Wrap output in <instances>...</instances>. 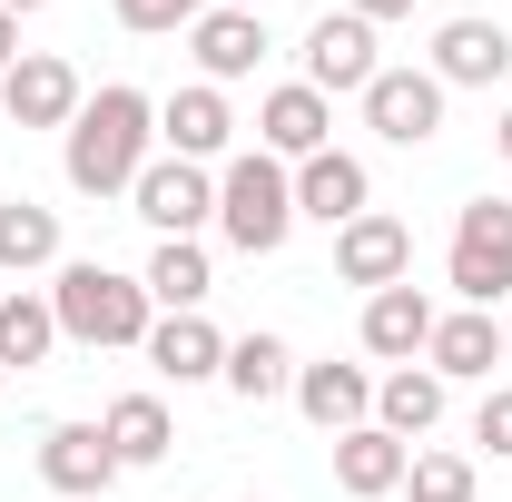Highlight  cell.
I'll return each mask as SVG.
<instances>
[{"label":"cell","mask_w":512,"mask_h":502,"mask_svg":"<svg viewBox=\"0 0 512 502\" xmlns=\"http://www.w3.org/2000/svg\"><path fill=\"white\" fill-rule=\"evenodd\" d=\"M0 109H10V128H69L79 119V69L50 60V50H30V60L0 79Z\"/></svg>","instance_id":"9c48e42d"},{"label":"cell","mask_w":512,"mask_h":502,"mask_svg":"<svg viewBox=\"0 0 512 502\" xmlns=\"http://www.w3.org/2000/svg\"><path fill=\"white\" fill-rule=\"evenodd\" d=\"M217 0H119V20L128 30H197Z\"/></svg>","instance_id":"83f0119b"},{"label":"cell","mask_w":512,"mask_h":502,"mask_svg":"<svg viewBox=\"0 0 512 502\" xmlns=\"http://www.w3.org/2000/svg\"><path fill=\"white\" fill-rule=\"evenodd\" d=\"M404 266H414V227H404V217H375V207H365V217H355V227H335V276H345V286H404Z\"/></svg>","instance_id":"52a82bcc"},{"label":"cell","mask_w":512,"mask_h":502,"mask_svg":"<svg viewBox=\"0 0 512 502\" xmlns=\"http://www.w3.org/2000/svg\"><path fill=\"white\" fill-rule=\"evenodd\" d=\"M404 483H414V502H473V463L463 453H424V463H404Z\"/></svg>","instance_id":"4316f807"},{"label":"cell","mask_w":512,"mask_h":502,"mask_svg":"<svg viewBox=\"0 0 512 502\" xmlns=\"http://www.w3.org/2000/svg\"><path fill=\"white\" fill-rule=\"evenodd\" d=\"M50 315H60V335H79V345H148V325H158L148 286H138V276H109L99 256L60 266V296H50Z\"/></svg>","instance_id":"7a4b0ae2"},{"label":"cell","mask_w":512,"mask_h":502,"mask_svg":"<svg viewBox=\"0 0 512 502\" xmlns=\"http://www.w3.org/2000/svg\"><path fill=\"white\" fill-rule=\"evenodd\" d=\"M148 365H158V375H178V384L227 375V335H217L207 315H158V325H148Z\"/></svg>","instance_id":"4fadbf2b"},{"label":"cell","mask_w":512,"mask_h":502,"mask_svg":"<svg viewBox=\"0 0 512 502\" xmlns=\"http://www.w3.org/2000/svg\"><path fill=\"white\" fill-rule=\"evenodd\" d=\"M375 20H355V10H325L316 30H306V89H355V99H365V89H375Z\"/></svg>","instance_id":"8992f818"},{"label":"cell","mask_w":512,"mask_h":502,"mask_svg":"<svg viewBox=\"0 0 512 502\" xmlns=\"http://www.w3.org/2000/svg\"><path fill=\"white\" fill-rule=\"evenodd\" d=\"M434 375H493L503 365V315L493 306H463V315H434Z\"/></svg>","instance_id":"5bb4252c"},{"label":"cell","mask_w":512,"mask_h":502,"mask_svg":"<svg viewBox=\"0 0 512 502\" xmlns=\"http://www.w3.org/2000/svg\"><path fill=\"white\" fill-rule=\"evenodd\" d=\"M473 434L493 443V453H512V384H503V394H483V414H473Z\"/></svg>","instance_id":"f1b7e54d"},{"label":"cell","mask_w":512,"mask_h":502,"mask_svg":"<svg viewBox=\"0 0 512 502\" xmlns=\"http://www.w3.org/2000/svg\"><path fill=\"white\" fill-rule=\"evenodd\" d=\"M512 69V30L503 20H444L434 30V79L444 89H493Z\"/></svg>","instance_id":"30bf717a"},{"label":"cell","mask_w":512,"mask_h":502,"mask_svg":"<svg viewBox=\"0 0 512 502\" xmlns=\"http://www.w3.org/2000/svg\"><path fill=\"white\" fill-rule=\"evenodd\" d=\"M434 414H444V375H434V365H424V375L404 365V375H384V384H375V424H384L394 443L434 434Z\"/></svg>","instance_id":"7402d4cb"},{"label":"cell","mask_w":512,"mask_h":502,"mask_svg":"<svg viewBox=\"0 0 512 502\" xmlns=\"http://www.w3.org/2000/svg\"><path fill=\"white\" fill-rule=\"evenodd\" d=\"M296 217L355 227V217H365V158H345V148H316V158L296 168Z\"/></svg>","instance_id":"7c38bea8"},{"label":"cell","mask_w":512,"mask_h":502,"mask_svg":"<svg viewBox=\"0 0 512 502\" xmlns=\"http://www.w3.org/2000/svg\"><path fill=\"white\" fill-rule=\"evenodd\" d=\"M50 345H60V315L40 296H0V365H50Z\"/></svg>","instance_id":"cb8c5ba5"},{"label":"cell","mask_w":512,"mask_h":502,"mask_svg":"<svg viewBox=\"0 0 512 502\" xmlns=\"http://www.w3.org/2000/svg\"><path fill=\"white\" fill-rule=\"evenodd\" d=\"M453 296L463 306H493L512 286V197H473L463 217H453Z\"/></svg>","instance_id":"277c9868"},{"label":"cell","mask_w":512,"mask_h":502,"mask_svg":"<svg viewBox=\"0 0 512 502\" xmlns=\"http://www.w3.org/2000/svg\"><path fill=\"white\" fill-rule=\"evenodd\" d=\"M217 10H256V0H217Z\"/></svg>","instance_id":"836d02e7"},{"label":"cell","mask_w":512,"mask_h":502,"mask_svg":"<svg viewBox=\"0 0 512 502\" xmlns=\"http://www.w3.org/2000/svg\"><path fill=\"white\" fill-rule=\"evenodd\" d=\"M40 473H50L69 502H109L119 453H109V434H99V424H50V443H40Z\"/></svg>","instance_id":"8fae6325"},{"label":"cell","mask_w":512,"mask_h":502,"mask_svg":"<svg viewBox=\"0 0 512 502\" xmlns=\"http://www.w3.org/2000/svg\"><path fill=\"white\" fill-rule=\"evenodd\" d=\"M355 20H394V10H414V0H345Z\"/></svg>","instance_id":"4dcf8cb0"},{"label":"cell","mask_w":512,"mask_h":502,"mask_svg":"<svg viewBox=\"0 0 512 502\" xmlns=\"http://www.w3.org/2000/svg\"><path fill=\"white\" fill-rule=\"evenodd\" d=\"M138 286H148V306L197 315L217 276H207V247H197V237H158V256H148V276H138Z\"/></svg>","instance_id":"d6986e66"},{"label":"cell","mask_w":512,"mask_h":502,"mask_svg":"<svg viewBox=\"0 0 512 502\" xmlns=\"http://www.w3.org/2000/svg\"><path fill=\"white\" fill-rule=\"evenodd\" d=\"M325 128H335V119H325V99L306 89V79H296V89H276V99L256 109V138H266V158H316Z\"/></svg>","instance_id":"e0dca14e"},{"label":"cell","mask_w":512,"mask_h":502,"mask_svg":"<svg viewBox=\"0 0 512 502\" xmlns=\"http://www.w3.org/2000/svg\"><path fill=\"white\" fill-rule=\"evenodd\" d=\"M365 128L394 138V148H424V138L444 128V79H434V69H375V89H365Z\"/></svg>","instance_id":"5b68a950"},{"label":"cell","mask_w":512,"mask_h":502,"mask_svg":"<svg viewBox=\"0 0 512 502\" xmlns=\"http://www.w3.org/2000/svg\"><path fill=\"white\" fill-rule=\"evenodd\" d=\"M335 483H345L355 502L394 493V483H404V443L384 434V424H355V434H335Z\"/></svg>","instance_id":"ac0fdd59"},{"label":"cell","mask_w":512,"mask_h":502,"mask_svg":"<svg viewBox=\"0 0 512 502\" xmlns=\"http://www.w3.org/2000/svg\"><path fill=\"white\" fill-rule=\"evenodd\" d=\"M10 69H20V20L0 10V79H10Z\"/></svg>","instance_id":"f546056e"},{"label":"cell","mask_w":512,"mask_h":502,"mask_svg":"<svg viewBox=\"0 0 512 502\" xmlns=\"http://www.w3.org/2000/svg\"><path fill=\"white\" fill-rule=\"evenodd\" d=\"M227 384H237V394H247V404H276V394H286V345H276V335H247V345H227Z\"/></svg>","instance_id":"484cf974"},{"label":"cell","mask_w":512,"mask_h":502,"mask_svg":"<svg viewBox=\"0 0 512 502\" xmlns=\"http://www.w3.org/2000/svg\"><path fill=\"white\" fill-rule=\"evenodd\" d=\"M148 128H158V109H148L138 89H99V99H79V119H69V188H79V197L138 188V168H148Z\"/></svg>","instance_id":"6da1fadb"},{"label":"cell","mask_w":512,"mask_h":502,"mask_svg":"<svg viewBox=\"0 0 512 502\" xmlns=\"http://www.w3.org/2000/svg\"><path fill=\"white\" fill-rule=\"evenodd\" d=\"M247 502H256V493H247Z\"/></svg>","instance_id":"e575fe53"},{"label":"cell","mask_w":512,"mask_h":502,"mask_svg":"<svg viewBox=\"0 0 512 502\" xmlns=\"http://www.w3.org/2000/svg\"><path fill=\"white\" fill-rule=\"evenodd\" d=\"M256 60H266V20L256 10H207L197 20V69L207 79H247Z\"/></svg>","instance_id":"44dd1931"},{"label":"cell","mask_w":512,"mask_h":502,"mask_svg":"<svg viewBox=\"0 0 512 502\" xmlns=\"http://www.w3.org/2000/svg\"><path fill=\"white\" fill-rule=\"evenodd\" d=\"M0 10H10V20H20V10H50V0H0Z\"/></svg>","instance_id":"1f68e13d"},{"label":"cell","mask_w":512,"mask_h":502,"mask_svg":"<svg viewBox=\"0 0 512 502\" xmlns=\"http://www.w3.org/2000/svg\"><path fill=\"white\" fill-rule=\"evenodd\" d=\"M50 256H60V217L30 207V197H10L0 207V266H50Z\"/></svg>","instance_id":"d4e9b609"},{"label":"cell","mask_w":512,"mask_h":502,"mask_svg":"<svg viewBox=\"0 0 512 502\" xmlns=\"http://www.w3.org/2000/svg\"><path fill=\"white\" fill-rule=\"evenodd\" d=\"M99 434H109L119 463H158V453H168V404H158V394H119Z\"/></svg>","instance_id":"603a6c76"},{"label":"cell","mask_w":512,"mask_h":502,"mask_svg":"<svg viewBox=\"0 0 512 502\" xmlns=\"http://www.w3.org/2000/svg\"><path fill=\"white\" fill-rule=\"evenodd\" d=\"M138 217H148V227H158V237H197V227H207V217H217V188H207V178H197L188 158H158V168H138Z\"/></svg>","instance_id":"ba28073f"},{"label":"cell","mask_w":512,"mask_h":502,"mask_svg":"<svg viewBox=\"0 0 512 502\" xmlns=\"http://www.w3.org/2000/svg\"><path fill=\"white\" fill-rule=\"evenodd\" d=\"M296 404H306V424H325V434H355L375 414V384H365V365H306L296 375Z\"/></svg>","instance_id":"2e32d148"},{"label":"cell","mask_w":512,"mask_h":502,"mask_svg":"<svg viewBox=\"0 0 512 502\" xmlns=\"http://www.w3.org/2000/svg\"><path fill=\"white\" fill-rule=\"evenodd\" d=\"M365 345L394 355V365L424 355V345H434V296H424V286H384V296H365Z\"/></svg>","instance_id":"9a60e30c"},{"label":"cell","mask_w":512,"mask_h":502,"mask_svg":"<svg viewBox=\"0 0 512 502\" xmlns=\"http://www.w3.org/2000/svg\"><path fill=\"white\" fill-rule=\"evenodd\" d=\"M227 99H217V89H178V99H168V109H158V138H168V158H217V148H227Z\"/></svg>","instance_id":"ffe728a7"},{"label":"cell","mask_w":512,"mask_h":502,"mask_svg":"<svg viewBox=\"0 0 512 502\" xmlns=\"http://www.w3.org/2000/svg\"><path fill=\"white\" fill-rule=\"evenodd\" d=\"M493 138H503V158H512V109H503V128H493Z\"/></svg>","instance_id":"d6a6232c"},{"label":"cell","mask_w":512,"mask_h":502,"mask_svg":"<svg viewBox=\"0 0 512 502\" xmlns=\"http://www.w3.org/2000/svg\"><path fill=\"white\" fill-rule=\"evenodd\" d=\"M217 227H227V247L276 256V247H286V227H296V178H286L266 148L237 158V168L217 178Z\"/></svg>","instance_id":"3957f363"}]
</instances>
